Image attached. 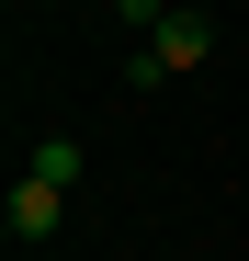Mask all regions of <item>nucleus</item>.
<instances>
[{
	"label": "nucleus",
	"instance_id": "nucleus-2",
	"mask_svg": "<svg viewBox=\"0 0 249 261\" xmlns=\"http://www.w3.org/2000/svg\"><path fill=\"white\" fill-rule=\"evenodd\" d=\"M0 216H12V239H57V227H68V193H57V182H34V170H23V182H12V204H0Z\"/></svg>",
	"mask_w": 249,
	"mask_h": 261
},
{
	"label": "nucleus",
	"instance_id": "nucleus-4",
	"mask_svg": "<svg viewBox=\"0 0 249 261\" xmlns=\"http://www.w3.org/2000/svg\"><path fill=\"white\" fill-rule=\"evenodd\" d=\"M113 12H124V0H113Z\"/></svg>",
	"mask_w": 249,
	"mask_h": 261
},
{
	"label": "nucleus",
	"instance_id": "nucleus-3",
	"mask_svg": "<svg viewBox=\"0 0 249 261\" xmlns=\"http://www.w3.org/2000/svg\"><path fill=\"white\" fill-rule=\"evenodd\" d=\"M34 182H57V193H79V170H91V148H79V137H34Z\"/></svg>",
	"mask_w": 249,
	"mask_h": 261
},
{
	"label": "nucleus",
	"instance_id": "nucleus-1",
	"mask_svg": "<svg viewBox=\"0 0 249 261\" xmlns=\"http://www.w3.org/2000/svg\"><path fill=\"white\" fill-rule=\"evenodd\" d=\"M204 57H215V23H204V12H170L136 57H124V80H136V91H159V80H181V68H204Z\"/></svg>",
	"mask_w": 249,
	"mask_h": 261
}]
</instances>
